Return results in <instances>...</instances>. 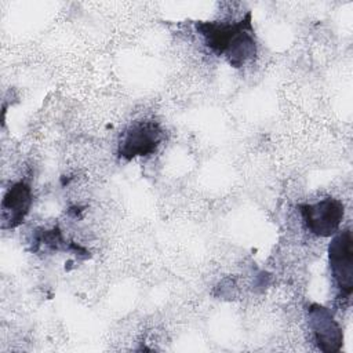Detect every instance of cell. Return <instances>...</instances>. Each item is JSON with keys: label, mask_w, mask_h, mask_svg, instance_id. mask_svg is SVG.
I'll use <instances>...</instances> for the list:
<instances>
[{"label": "cell", "mask_w": 353, "mask_h": 353, "mask_svg": "<svg viewBox=\"0 0 353 353\" xmlns=\"http://www.w3.org/2000/svg\"><path fill=\"white\" fill-rule=\"evenodd\" d=\"M328 266L341 299L353 292V237L350 229L338 230L328 244Z\"/></svg>", "instance_id": "obj_3"}, {"label": "cell", "mask_w": 353, "mask_h": 353, "mask_svg": "<svg viewBox=\"0 0 353 353\" xmlns=\"http://www.w3.org/2000/svg\"><path fill=\"white\" fill-rule=\"evenodd\" d=\"M298 210L306 230L317 237H332L339 230L345 216V205L335 197L299 204Z\"/></svg>", "instance_id": "obj_4"}, {"label": "cell", "mask_w": 353, "mask_h": 353, "mask_svg": "<svg viewBox=\"0 0 353 353\" xmlns=\"http://www.w3.org/2000/svg\"><path fill=\"white\" fill-rule=\"evenodd\" d=\"M204 46L216 57H223L236 69L256 58V37L248 11L239 21H197L194 23Z\"/></svg>", "instance_id": "obj_1"}, {"label": "cell", "mask_w": 353, "mask_h": 353, "mask_svg": "<svg viewBox=\"0 0 353 353\" xmlns=\"http://www.w3.org/2000/svg\"><path fill=\"white\" fill-rule=\"evenodd\" d=\"M164 141V130L160 123L150 119L132 121L120 135L117 156L124 160L153 154Z\"/></svg>", "instance_id": "obj_2"}, {"label": "cell", "mask_w": 353, "mask_h": 353, "mask_svg": "<svg viewBox=\"0 0 353 353\" xmlns=\"http://www.w3.org/2000/svg\"><path fill=\"white\" fill-rule=\"evenodd\" d=\"M306 312L316 346L324 353L339 352L343 345V332L331 310L320 303H312Z\"/></svg>", "instance_id": "obj_5"}, {"label": "cell", "mask_w": 353, "mask_h": 353, "mask_svg": "<svg viewBox=\"0 0 353 353\" xmlns=\"http://www.w3.org/2000/svg\"><path fill=\"white\" fill-rule=\"evenodd\" d=\"M32 203V188L23 181L12 183L1 200V228L14 229L19 226L29 214Z\"/></svg>", "instance_id": "obj_6"}]
</instances>
